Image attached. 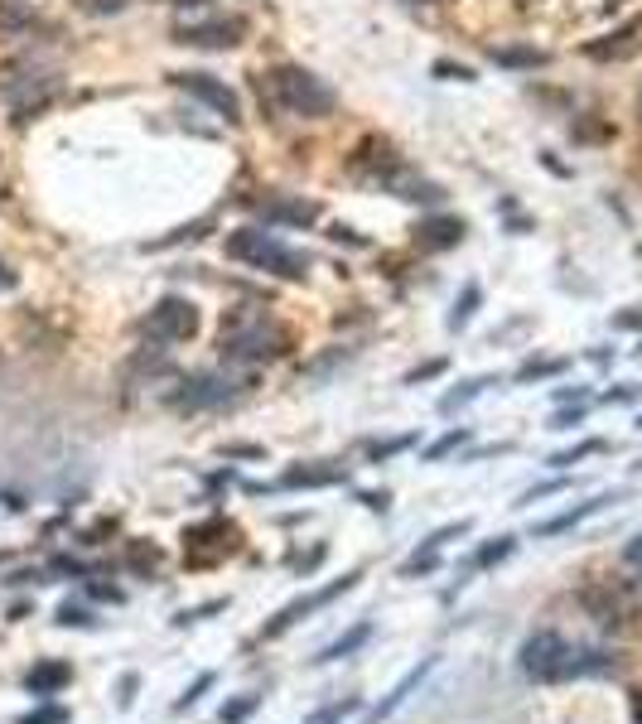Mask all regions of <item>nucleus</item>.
I'll use <instances>...</instances> for the list:
<instances>
[{"label": "nucleus", "instance_id": "f257e3e1", "mask_svg": "<svg viewBox=\"0 0 642 724\" xmlns=\"http://www.w3.org/2000/svg\"><path fill=\"white\" fill-rule=\"evenodd\" d=\"M256 92L261 102L280 116H295V121H324L334 116L338 92L324 78H314L309 68H295V63H276L266 73H256Z\"/></svg>", "mask_w": 642, "mask_h": 724}, {"label": "nucleus", "instance_id": "f03ea898", "mask_svg": "<svg viewBox=\"0 0 642 724\" xmlns=\"http://www.w3.org/2000/svg\"><path fill=\"white\" fill-rule=\"evenodd\" d=\"M223 251L232 261H242V266L266 271V276H280V280H305L309 276L305 251L285 247L276 232H266V227H237V232L223 242Z\"/></svg>", "mask_w": 642, "mask_h": 724}, {"label": "nucleus", "instance_id": "7ed1b4c3", "mask_svg": "<svg viewBox=\"0 0 642 724\" xmlns=\"http://www.w3.org/2000/svg\"><path fill=\"white\" fill-rule=\"evenodd\" d=\"M223 362H266L285 353V329L266 319V309H232L223 319Z\"/></svg>", "mask_w": 642, "mask_h": 724}, {"label": "nucleus", "instance_id": "20e7f679", "mask_svg": "<svg viewBox=\"0 0 642 724\" xmlns=\"http://www.w3.org/2000/svg\"><path fill=\"white\" fill-rule=\"evenodd\" d=\"M570 657H575V647L556 633H536V638L522 642V671L536 676V681H560V676H570Z\"/></svg>", "mask_w": 642, "mask_h": 724}, {"label": "nucleus", "instance_id": "39448f33", "mask_svg": "<svg viewBox=\"0 0 642 724\" xmlns=\"http://www.w3.org/2000/svg\"><path fill=\"white\" fill-rule=\"evenodd\" d=\"M145 334L155 338V343H189V338L198 334V309H194V300L165 295L160 305L150 309V319H145Z\"/></svg>", "mask_w": 642, "mask_h": 724}, {"label": "nucleus", "instance_id": "423d86ee", "mask_svg": "<svg viewBox=\"0 0 642 724\" xmlns=\"http://www.w3.org/2000/svg\"><path fill=\"white\" fill-rule=\"evenodd\" d=\"M174 87H184L203 107H213L227 126H242V102H237V92L223 78H213V73H174Z\"/></svg>", "mask_w": 642, "mask_h": 724}, {"label": "nucleus", "instance_id": "0eeeda50", "mask_svg": "<svg viewBox=\"0 0 642 724\" xmlns=\"http://www.w3.org/2000/svg\"><path fill=\"white\" fill-rule=\"evenodd\" d=\"M242 34H247V20H242V15H223V20H203V25L174 29V39H179V44H194V49H232V44H242Z\"/></svg>", "mask_w": 642, "mask_h": 724}, {"label": "nucleus", "instance_id": "6e6552de", "mask_svg": "<svg viewBox=\"0 0 642 724\" xmlns=\"http://www.w3.org/2000/svg\"><path fill=\"white\" fill-rule=\"evenodd\" d=\"M237 396V382L232 377H213V372H203V377H189L184 391H174V406H189V411H203V406H223Z\"/></svg>", "mask_w": 642, "mask_h": 724}, {"label": "nucleus", "instance_id": "1a4fd4ad", "mask_svg": "<svg viewBox=\"0 0 642 724\" xmlns=\"http://www.w3.org/2000/svg\"><path fill=\"white\" fill-rule=\"evenodd\" d=\"M261 208V218L266 223H280V227H309L319 218V203L314 198H266V203H256Z\"/></svg>", "mask_w": 642, "mask_h": 724}, {"label": "nucleus", "instance_id": "9d476101", "mask_svg": "<svg viewBox=\"0 0 642 724\" xmlns=\"http://www.w3.org/2000/svg\"><path fill=\"white\" fill-rule=\"evenodd\" d=\"M353 585H358V575H343V580H338V585L319 589V594H314V599H300V604H290V609H280V618H276V623H266V633H261V638H280V633H285V628H290V623H300V618H305L309 609H319V604H329V599H334V594H343V589H353Z\"/></svg>", "mask_w": 642, "mask_h": 724}, {"label": "nucleus", "instance_id": "9b49d317", "mask_svg": "<svg viewBox=\"0 0 642 724\" xmlns=\"http://www.w3.org/2000/svg\"><path fill=\"white\" fill-rule=\"evenodd\" d=\"M464 242V218H420L416 247L420 251H449Z\"/></svg>", "mask_w": 642, "mask_h": 724}, {"label": "nucleus", "instance_id": "f8f14e48", "mask_svg": "<svg viewBox=\"0 0 642 724\" xmlns=\"http://www.w3.org/2000/svg\"><path fill=\"white\" fill-rule=\"evenodd\" d=\"M329 483H348V469L343 464H295L280 478V488H329Z\"/></svg>", "mask_w": 642, "mask_h": 724}, {"label": "nucleus", "instance_id": "ddd939ff", "mask_svg": "<svg viewBox=\"0 0 642 724\" xmlns=\"http://www.w3.org/2000/svg\"><path fill=\"white\" fill-rule=\"evenodd\" d=\"M68 681H73V667H68V662H39V667L29 671V691H34L39 700L58 696Z\"/></svg>", "mask_w": 642, "mask_h": 724}, {"label": "nucleus", "instance_id": "4468645a", "mask_svg": "<svg viewBox=\"0 0 642 724\" xmlns=\"http://www.w3.org/2000/svg\"><path fill=\"white\" fill-rule=\"evenodd\" d=\"M604 502H614V498L604 493V498H589V502H580V507H570V512H560V517H551V522H541V527H536V536H556V531H570V527H575V522H585V517H594V512H599Z\"/></svg>", "mask_w": 642, "mask_h": 724}, {"label": "nucleus", "instance_id": "2eb2a0df", "mask_svg": "<svg viewBox=\"0 0 642 724\" xmlns=\"http://www.w3.org/2000/svg\"><path fill=\"white\" fill-rule=\"evenodd\" d=\"M488 58H493V63H503V68H541V63H546V54H541V49H517V44H493V49H488Z\"/></svg>", "mask_w": 642, "mask_h": 724}, {"label": "nucleus", "instance_id": "dca6fc26", "mask_svg": "<svg viewBox=\"0 0 642 724\" xmlns=\"http://www.w3.org/2000/svg\"><path fill=\"white\" fill-rule=\"evenodd\" d=\"M367 638H372V623H358V628H353V633H348V638L329 642V647H324V652H319V657H314V662H343V657H348V652H358V647H363Z\"/></svg>", "mask_w": 642, "mask_h": 724}, {"label": "nucleus", "instance_id": "f3484780", "mask_svg": "<svg viewBox=\"0 0 642 724\" xmlns=\"http://www.w3.org/2000/svg\"><path fill=\"white\" fill-rule=\"evenodd\" d=\"M478 300H483V290H478L474 280H469V285H464V295H459V300H454V314H449V329H454V334H459V329H464V324H469V319H474Z\"/></svg>", "mask_w": 642, "mask_h": 724}, {"label": "nucleus", "instance_id": "a211bd4d", "mask_svg": "<svg viewBox=\"0 0 642 724\" xmlns=\"http://www.w3.org/2000/svg\"><path fill=\"white\" fill-rule=\"evenodd\" d=\"M34 25V15H29L20 0H0V34H20V29Z\"/></svg>", "mask_w": 642, "mask_h": 724}, {"label": "nucleus", "instance_id": "6ab92c4d", "mask_svg": "<svg viewBox=\"0 0 642 724\" xmlns=\"http://www.w3.org/2000/svg\"><path fill=\"white\" fill-rule=\"evenodd\" d=\"M483 387H493V377H474V382H464L459 391H449L445 401H440V411H445V416H454V411H459V406H469Z\"/></svg>", "mask_w": 642, "mask_h": 724}, {"label": "nucleus", "instance_id": "aec40b11", "mask_svg": "<svg viewBox=\"0 0 642 724\" xmlns=\"http://www.w3.org/2000/svg\"><path fill=\"white\" fill-rule=\"evenodd\" d=\"M517 551V536H498V541H488L483 551L474 556V570H488V565H498V560H507Z\"/></svg>", "mask_w": 642, "mask_h": 724}, {"label": "nucleus", "instance_id": "412c9836", "mask_svg": "<svg viewBox=\"0 0 642 724\" xmlns=\"http://www.w3.org/2000/svg\"><path fill=\"white\" fill-rule=\"evenodd\" d=\"M464 440H469V430H464V425H459V430H449L445 440H435V445L425 449V459H430V464H435V459H445L449 449H459V445H464Z\"/></svg>", "mask_w": 642, "mask_h": 724}, {"label": "nucleus", "instance_id": "4be33fe9", "mask_svg": "<svg viewBox=\"0 0 642 724\" xmlns=\"http://www.w3.org/2000/svg\"><path fill=\"white\" fill-rule=\"evenodd\" d=\"M213 681H218V676H213V671H203V676H198L194 686H189L184 696L174 700V710H189V705H198V700H203V691H213Z\"/></svg>", "mask_w": 642, "mask_h": 724}, {"label": "nucleus", "instance_id": "5701e85b", "mask_svg": "<svg viewBox=\"0 0 642 724\" xmlns=\"http://www.w3.org/2000/svg\"><path fill=\"white\" fill-rule=\"evenodd\" d=\"M556 372H565V362H527L522 372H517V382H536V377H556Z\"/></svg>", "mask_w": 642, "mask_h": 724}, {"label": "nucleus", "instance_id": "b1692460", "mask_svg": "<svg viewBox=\"0 0 642 724\" xmlns=\"http://www.w3.org/2000/svg\"><path fill=\"white\" fill-rule=\"evenodd\" d=\"M256 705H261V696H242V700H232V705H223V724H237V720H247Z\"/></svg>", "mask_w": 642, "mask_h": 724}, {"label": "nucleus", "instance_id": "393cba45", "mask_svg": "<svg viewBox=\"0 0 642 724\" xmlns=\"http://www.w3.org/2000/svg\"><path fill=\"white\" fill-rule=\"evenodd\" d=\"M599 440H585V445H575V449H565V454H556V459H551V464H556V469H570V464H575V459H585V454H599Z\"/></svg>", "mask_w": 642, "mask_h": 724}, {"label": "nucleus", "instance_id": "a878e982", "mask_svg": "<svg viewBox=\"0 0 642 724\" xmlns=\"http://www.w3.org/2000/svg\"><path fill=\"white\" fill-rule=\"evenodd\" d=\"M131 565H136V570H155V565H160V551H155V546H150V551H145V546H131Z\"/></svg>", "mask_w": 642, "mask_h": 724}, {"label": "nucleus", "instance_id": "bb28decb", "mask_svg": "<svg viewBox=\"0 0 642 724\" xmlns=\"http://www.w3.org/2000/svg\"><path fill=\"white\" fill-rule=\"evenodd\" d=\"M435 73H440V78H454V83H469V78H474V68H464V63H445V58L435 63Z\"/></svg>", "mask_w": 642, "mask_h": 724}, {"label": "nucleus", "instance_id": "cd10ccee", "mask_svg": "<svg viewBox=\"0 0 642 724\" xmlns=\"http://www.w3.org/2000/svg\"><path fill=\"white\" fill-rule=\"evenodd\" d=\"M406 445H416V435H401V440H387V445H377V449H372V459L382 464V459H391V454H401Z\"/></svg>", "mask_w": 642, "mask_h": 724}, {"label": "nucleus", "instance_id": "c85d7f7f", "mask_svg": "<svg viewBox=\"0 0 642 724\" xmlns=\"http://www.w3.org/2000/svg\"><path fill=\"white\" fill-rule=\"evenodd\" d=\"M58 623H63V628H73V623H78V628H87L92 618H87V609H78V604H63V609H58Z\"/></svg>", "mask_w": 642, "mask_h": 724}, {"label": "nucleus", "instance_id": "c756f323", "mask_svg": "<svg viewBox=\"0 0 642 724\" xmlns=\"http://www.w3.org/2000/svg\"><path fill=\"white\" fill-rule=\"evenodd\" d=\"M136 686H140V676H136V671H126V676H121V696H116V705H121V710H131V700H136Z\"/></svg>", "mask_w": 642, "mask_h": 724}, {"label": "nucleus", "instance_id": "7c9ffc66", "mask_svg": "<svg viewBox=\"0 0 642 724\" xmlns=\"http://www.w3.org/2000/svg\"><path fill=\"white\" fill-rule=\"evenodd\" d=\"M68 720V710H39V715H25L20 724H63Z\"/></svg>", "mask_w": 642, "mask_h": 724}, {"label": "nucleus", "instance_id": "2f4dec72", "mask_svg": "<svg viewBox=\"0 0 642 724\" xmlns=\"http://www.w3.org/2000/svg\"><path fill=\"white\" fill-rule=\"evenodd\" d=\"M440 372H445V358H435V362H425V367H416L406 382H425V377H440Z\"/></svg>", "mask_w": 642, "mask_h": 724}, {"label": "nucleus", "instance_id": "473e14b6", "mask_svg": "<svg viewBox=\"0 0 642 724\" xmlns=\"http://www.w3.org/2000/svg\"><path fill=\"white\" fill-rule=\"evenodd\" d=\"M580 420H585V411L575 406V411H560V416L551 420V425H556V430H570V425H580Z\"/></svg>", "mask_w": 642, "mask_h": 724}, {"label": "nucleus", "instance_id": "72a5a7b5", "mask_svg": "<svg viewBox=\"0 0 642 724\" xmlns=\"http://www.w3.org/2000/svg\"><path fill=\"white\" fill-rule=\"evenodd\" d=\"M15 285H20V276H15V271H10V261L0 256V295H5V290H15Z\"/></svg>", "mask_w": 642, "mask_h": 724}, {"label": "nucleus", "instance_id": "f704fd0d", "mask_svg": "<svg viewBox=\"0 0 642 724\" xmlns=\"http://www.w3.org/2000/svg\"><path fill=\"white\" fill-rule=\"evenodd\" d=\"M227 459H261L256 445H227Z\"/></svg>", "mask_w": 642, "mask_h": 724}, {"label": "nucleus", "instance_id": "c9c22d12", "mask_svg": "<svg viewBox=\"0 0 642 724\" xmlns=\"http://www.w3.org/2000/svg\"><path fill=\"white\" fill-rule=\"evenodd\" d=\"M329 237H334V242H348V247H363V237H353V232H348V227H334V232H329Z\"/></svg>", "mask_w": 642, "mask_h": 724}, {"label": "nucleus", "instance_id": "e433bc0d", "mask_svg": "<svg viewBox=\"0 0 642 724\" xmlns=\"http://www.w3.org/2000/svg\"><path fill=\"white\" fill-rule=\"evenodd\" d=\"M363 502L372 512H387V493H363Z\"/></svg>", "mask_w": 642, "mask_h": 724}, {"label": "nucleus", "instance_id": "4c0bfd02", "mask_svg": "<svg viewBox=\"0 0 642 724\" xmlns=\"http://www.w3.org/2000/svg\"><path fill=\"white\" fill-rule=\"evenodd\" d=\"M628 560H633V565H642V536L633 541V546H628Z\"/></svg>", "mask_w": 642, "mask_h": 724}, {"label": "nucleus", "instance_id": "58836bf2", "mask_svg": "<svg viewBox=\"0 0 642 724\" xmlns=\"http://www.w3.org/2000/svg\"><path fill=\"white\" fill-rule=\"evenodd\" d=\"M174 5H203V0H174Z\"/></svg>", "mask_w": 642, "mask_h": 724}, {"label": "nucleus", "instance_id": "ea45409f", "mask_svg": "<svg viewBox=\"0 0 642 724\" xmlns=\"http://www.w3.org/2000/svg\"><path fill=\"white\" fill-rule=\"evenodd\" d=\"M411 5H430V0H411Z\"/></svg>", "mask_w": 642, "mask_h": 724}, {"label": "nucleus", "instance_id": "a19ab883", "mask_svg": "<svg viewBox=\"0 0 642 724\" xmlns=\"http://www.w3.org/2000/svg\"><path fill=\"white\" fill-rule=\"evenodd\" d=\"M638 425H642V420H638Z\"/></svg>", "mask_w": 642, "mask_h": 724}]
</instances>
